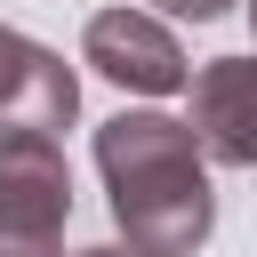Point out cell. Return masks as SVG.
Instances as JSON below:
<instances>
[{
    "instance_id": "cell-8",
    "label": "cell",
    "mask_w": 257,
    "mask_h": 257,
    "mask_svg": "<svg viewBox=\"0 0 257 257\" xmlns=\"http://www.w3.org/2000/svg\"><path fill=\"white\" fill-rule=\"evenodd\" d=\"M249 24H257V0H249Z\"/></svg>"
},
{
    "instance_id": "cell-7",
    "label": "cell",
    "mask_w": 257,
    "mask_h": 257,
    "mask_svg": "<svg viewBox=\"0 0 257 257\" xmlns=\"http://www.w3.org/2000/svg\"><path fill=\"white\" fill-rule=\"evenodd\" d=\"M72 257H145L137 241H96V249H72Z\"/></svg>"
},
{
    "instance_id": "cell-5",
    "label": "cell",
    "mask_w": 257,
    "mask_h": 257,
    "mask_svg": "<svg viewBox=\"0 0 257 257\" xmlns=\"http://www.w3.org/2000/svg\"><path fill=\"white\" fill-rule=\"evenodd\" d=\"M193 128L209 161L257 169V56H217L193 72Z\"/></svg>"
},
{
    "instance_id": "cell-3",
    "label": "cell",
    "mask_w": 257,
    "mask_h": 257,
    "mask_svg": "<svg viewBox=\"0 0 257 257\" xmlns=\"http://www.w3.org/2000/svg\"><path fill=\"white\" fill-rule=\"evenodd\" d=\"M80 56H88L112 88H128V96H169V88L193 80L177 32H169L161 16H145V8H96V16L80 24Z\"/></svg>"
},
{
    "instance_id": "cell-6",
    "label": "cell",
    "mask_w": 257,
    "mask_h": 257,
    "mask_svg": "<svg viewBox=\"0 0 257 257\" xmlns=\"http://www.w3.org/2000/svg\"><path fill=\"white\" fill-rule=\"evenodd\" d=\"M169 16H193V24H209V16H233L241 0H161Z\"/></svg>"
},
{
    "instance_id": "cell-1",
    "label": "cell",
    "mask_w": 257,
    "mask_h": 257,
    "mask_svg": "<svg viewBox=\"0 0 257 257\" xmlns=\"http://www.w3.org/2000/svg\"><path fill=\"white\" fill-rule=\"evenodd\" d=\"M96 169L120 241L145 257H193L217 233V193H209V145L193 120L169 112H112L96 128Z\"/></svg>"
},
{
    "instance_id": "cell-4",
    "label": "cell",
    "mask_w": 257,
    "mask_h": 257,
    "mask_svg": "<svg viewBox=\"0 0 257 257\" xmlns=\"http://www.w3.org/2000/svg\"><path fill=\"white\" fill-rule=\"evenodd\" d=\"M72 112H80L72 64L0 24V128H72Z\"/></svg>"
},
{
    "instance_id": "cell-2",
    "label": "cell",
    "mask_w": 257,
    "mask_h": 257,
    "mask_svg": "<svg viewBox=\"0 0 257 257\" xmlns=\"http://www.w3.org/2000/svg\"><path fill=\"white\" fill-rule=\"evenodd\" d=\"M72 169L56 128H0V257H64Z\"/></svg>"
}]
</instances>
